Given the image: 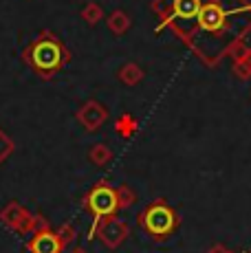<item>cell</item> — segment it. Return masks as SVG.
Masks as SVG:
<instances>
[{
	"label": "cell",
	"instance_id": "6da1fadb",
	"mask_svg": "<svg viewBox=\"0 0 251 253\" xmlns=\"http://www.w3.org/2000/svg\"><path fill=\"white\" fill-rule=\"evenodd\" d=\"M22 60H25L42 80H49L55 73H60L62 66L71 60V53L66 51V46L62 44L57 36H53L51 31H42L40 36L25 48Z\"/></svg>",
	"mask_w": 251,
	"mask_h": 253
},
{
	"label": "cell",
	"instance_id": "7a4b0ae2",
	"mask_svg": "<svg viewBox=\"0 0 251 253\" xmlns=\"http://www.w3.org/2000/svg\"><path fill=\"white\" fill-rule=\"evenodd\" d=\"M141 229H146V233L157 242H163L176 231L178 227V216L176 211L167 205L166 201H154L150 203L141 213L137 216Z\"/></svg>",
	"mask_w": 251,
	"mask_h": 253
},
{
	"label": "cell",
	"instance_id": "3957f363",
	"mask_svg": "<svg viewBox=\"0 0 251 253\" xmlns=\"http://www.w3.org/2000/svg\"><path fill=\"white\" fill-rule=\"evenodd\" d=\"M84 207L90 211L93 216V225L88 227V236L86 240L93 242L95 240V229L104 218H110L119 211V201H117V189L113 185H108L106 181H99L95 187H90V192L84 198Z\"/></svg>",
	"mask_w": 251,
	"mask_h": 253
},
{
	"label": "cell",
	"instance_id": "277c9868",
	"mask_svg": "<svg viewBox=\"0 0 251 253\" xmlns=\"http://www.w3.org/2000/svg\"><path fill=\"white\" fill-rule=\"evenodd\" d=\"M128 236H130V225L124 218H119L117 213L110 218H104L97 225V229H95V238H99L101 245L108 247L110 251L119 249Z\"/></svg>",
	"mask_w": 251,
	"mask_h": 253
},
{
	"label": "cell",
	"instance_id": "5b68a950",
	"mask_svg": "<svg viewBox=\"0 0 251 253\" xmlns=\"http://www.w3.org/2000/svg\"><path fill=\"white\" fill-rule=\"evenodd\" d=\"M0 222L9 227L11 231L16 233H33V213L29 211L25 205L11 201L2 207L0 211Z\"/></svg>",
	"mask_w": 251,
	"mask_h": 253
},
{
	"label": "cell",
	"instance_id": "8992f818",
	"mask_svg": "<svg viewBox=\"0 0 251 253\" xmlns=\"http://www.w3.org/2000/svg\"><path fill=\"white\" fill-rule=\"evenodd\" d=\"M75 119L84 126L86 132H97L101 126L108 121V108L97 99H88L77 108Z\"/></svg>",
	"mask_w": 251,
	"mask_h": 253
},
{
	"label": "cell",
	"instance_id": "52a82bcc",
	"mask_svg": "<svg viewBox=\"0 0 251 253\" xmlns=\"http://www.w3.org/2000/svg\"><path fill=\"white\" fill-rule=\"evenodd\" d=\"M225 20H227L225 9L216 2H203L199 16H196L199 27L207 33H220L223 27H225Z\"/></svg>",
	"mask_w": 251,
	"mask_h": 253
},
{
	"label": "cell",
	"instance_id": "ba28073f",
	"mask_svg": "<svg viewBox=\"0 0 251 253\" xmlns=\"http://www.w3.org/2000/svg\"><path fill=\"white\" fill-rule=\"evenodd\" d=\"M27 249L31 253H62L64 251L57 233L51 229H42V231L33 233L31 240L27 242Z\"/></svg>",
	"mask_w": 251,
	"mask_h": 253
},
{
	"label": "cell",
	"instance_id": "9c48e42d",
	"mask_svg": "<svg viewBox=\"0 0 251 253\" xmlns=\"http://www.w3.org/2000/svg\"><path fill=\"white\" fill-rule=\"evenodd\" d=\"M113 159H115V152L108 143H95L88 150V161L93 165H97V168H106Z\"/></svg>",
	"mask_w": 251,
	"mask_h": 253
},
{
	"label": "cell",
	"instance_id": "30bf717a",
	"mask_svg": "<svg viewBox=\"0 0 251 253\" xmlns=\"http://www.w3.org/2000/svg\"><path fill=\"white\" fill-rule=\"evenodd\" d=\"M203 2L201 0H174L172 2V9L178 18H185V20H192V18L199 16Z\"/></svg>",
	"mask_w": 251,
	"mask_h": 253
},
{
	"label": "cell",
	"instance_id": "8fae6325",
	"mask_svg": "<svg viewBox=\"0 0 251 253\" xmlns=\"http://www.w3.org/2000/svg\"><path fill=\"white\" fill-rule=\"evenodd\" d=\"M143 69L139 64H132V62H128V64H124L122 69H119V80L124 82L126 86H137L143 82Z\"/></svg>",
	"mask_w": 251,
	"mask_h": 253
},
{
	"label": "cell",
	"instance_id": "7c38bea8",
	"mask_svg": "<svg viewBox=\"0 0 251 253\" xmlns=\"http://www.w3.org/2000/svg\"><path fill=\"white\" fill-rule=\"evenodd\" d=\"M108 29L115 33V36H124L126 31L130 29V24H132V20H130V16L126 11H122V9H117V11H113L108 16Z\"/></svg>",
	"mask_w": 251,
	"mask_h": 253
},
{
	"label": "cell",
	"instance_id": "4fadbf2b",
	"mask_svg": "<svg viewBox=\"0 0 251 253\" xmlns=\"http://www.w3.org/2000/svg\"><path fill=\"white\" fill-rule=\"evenodd\" d=\"M115 130H117L119 137L130 139V137H134V134H137L139 124H137V119H134L132 115H122L117 119V124H115Z\"/></svg>",
	"mask_w": 251,
	"mask_h": 253
},
{
	"label": "cell",
	"instance_id": "5bb4252c",
	"mask_svg": "<svg viewBox=\"0 0 251 253\" xmlns=\"http://www.w3.org/2000/svg\"><path fill=\"white\" fill-rule=\"evenodd\" d=\"M82 18H84L86 24L95 27V24L101 22V18H104V9H101L97 2H86L84 9H82Z\"/></svg>",
	"mask_w": 251,
	"mask_h": 253
},
{
	"label": "cell",
	"instance_id": "9a60e30c",
	"mask_svg": "<svg viewBox=\"0 0 251 253\" xmlns=\"http://www.w3.org/2000/svg\"><path fill=\"white\" fill-rule=\"evenodd\" d=\"M55 233H57V238H60L62 249H64V251L71 249V247H73V242L77 240V229H75V225H71V222H64V225H62Z\"/></svg>",
	"mask_w": 251,
	"mask_h": 253
},
{
	"label": "cell",
	"instance_id": "2e32d148",
	"mask_svg": "<svg viewBox=\"0 0 251 253\" xmlns=\"http://www.w3.org/2000/svg\"><path fill=\"white\" fill-rule=\"evenodd\" d=\"M117 201H119V209H128L137 203V194H134L132 187H128V185H119L117 187Z\"/></svg>",
	"mask_w": 251,
	"mask_h": 253
},
{
	"label": "cell",
	"instance_id": "e0dca14e",
	"mask_svg": "<svg viewBox=\"0 0 251 253\" xmlns=\"http://www.w3.org/2000/svg\"><path fill=\"white\" fill-rule=\"evenodd\" d=\"M11 154H13V141L2 128H0V165L7 161Z\"/></svg>",
	"mask_w": 251,
	"mask_h": 253
},
{
	"label": "cell",
	"instance_id": "ac0fdd59",
	"mask_svg": "<svg viewBox=\"0 0 251 253\" xmlns=\"http://www.w3.org/2000/svg\"><path fill=\"white\" fill-rule=\"evenodd\" d=\"M234 73H236L238 80H249L251 77V51L247 53V57L234 62Z\"/></svg>",
	"mask_w": 251,
	"mask_h": 253
},
{
	"label": "cell",
	"instance_id": "d6986e66",
	"mask_svg": "<svg viewBox=\"0 0 251 253\" xmlns=\"http://www.w3.org/2000/svg\"><path fill=\"white\" fill-rule=\"evenodd\" d=\"M205 253H231L229 249H227L225 245H214V247H209Z\"/></svg>",
	"mask_w": 251,
	"mask_h": 253
},
{
	"label": "cell",
	"instance_id": "ffe728a7",
	"mask_svg": "<svg viewBox=\"0 0 251 253\" xmlns=\"http://www.w3.org/2000/svg\"><path fill=\"white\" fill-rule=\"evenodd\" d=\"M69 253H88V251H86L84 247H73V249H71Z\"/></svg>",
	"mask_w": 251,
	"mask_h": 253
},
{
	"label": "cell",
	"instance_id": "44dd1931",
	"mask_svg": "<svg viewBox=\"0 0 251 253\" xmlns=\"http://www.w3.org/2000/svg\"><path fill=\"white\" fill-rule=\"evenodd\" d=\"M245 253H251V251H245Z\"/></svg>",
	"mask_w": 251,
	"mask_h": 253
}]
</instances>
